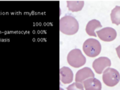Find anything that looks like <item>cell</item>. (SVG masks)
Instances as JSON below:
<instances>
[{
  "mask_svg": "<svg viewBox=\"0 0 120 90\" xmlns=\"http://www.w3.org/2000/svg\"><path fill=\"white\" fill-rule=\"evenodd\" d=\"M59 29L60 32L65 35H74L79 30L78 21L74 17L67 15V16H65L60 19Z\"/></svg>",
  "mask_w": 120,
  "mask_h": 90,
  "instance_id": "6da1fadb",
  "label": "cell"
},
{
  "mask_svg": "<svg viewBox=\"0 0 120 90\" xmlns=\"http://www.w3.org/2000/svg\"><path fill=\"white\" fill-rule=\"evenodd\" d=\"M82 50L86 56L89 57H96L101 51V45L98 41L93 38L86 40L82 46Z\"/></svg>",
  "mask_w": 120,
  "mask_h": 90,
  "instance_id": "7a4b0ae2",
  "label": "cell"
},
{
  "mask_svg": "<svg viewBox=\"0 0 120 90\" xmlns=\"http://www.w3.org/2000/svg\"><path fill=\"white\" fill-rule=\"evenodd\" d=\"M102 79L105 85L109 87H113L119 83L120 80V75L118 71L108 67L103 71Z\"/></svg>",
  "mask_w": 120,
  "mask_h": 90,
  "instance_id": "3957f363",
  "label": "cell"
},
{
  "mask_svg": "<svg viewBox=\"0 0 120 90\" xmlns=\"http://www.w3.org/2000/svg\"><path fill=\"white\" fill-rule=\"evenodd\" d=\"M68 63L74 68H80L84 65L86 62V59L82 55V52L79 49H74L71 50L68 54Z\"/></svg>",
  "mask_w": 120,
  "mask_h": 90,
  "instance_id": "277c9868",
  "label": "cell"
},
{
  "mask_svg": "<svg viewBox=\"0 0 120 90\" xmlns=\"http://www.w3.org/2000/svg\"><path fill=\"white\" fill-rule=\"evenodd\" d=\"M111 61L110 59L105 56L99 57L96 59L92 63V68L95 71V72L98 74H102L103 71L108 67H110Z\"/></svg>",
  "mask_w": 120,
  "mask_h": 90,
  "instance_id": "5b68a950",
  "label": "cell"
},
{
  "mask_svg": "<svg viewBox=\"0 0 120 90\" xmlns=\"http://www.w3.org/2000/svg\"><path fill=\"white\" fill-rule=\"evenodd\" d=\"M95 33H97V35L98 36V38L104 41H112L116 39L117 33L116 31L112 28L110 27H106L104 29H101L98 31H97Z\"/></svg>",
  "mask_w": 120,
  "mask_h": 90,
  "instance_id": "8992f818",
  "label": "cell"
},
{
  "mask_svg": "<svg viewBox=\"0 0 120 90\" xmlns=\"http://www.w3.org/2000/svg\"><path fill=\"white\" fill-rule=\"evenodd\" d=\"M90 77H95V74H94L93 71L88 67H84L83 68L79 70L77 74L76 77H75V81L82 82L85 80Z\"/></svg>",
  "mask_w": 120,
  "mask_h": 90,
  "instance_id": "52a82bcc",
  "label": "cell"
},
{
  "mask_svg": "<svg viewBox=\"0 0 120 90\" xmlns=\"http://www.w3.org/2000/svg\"><path fill=\"white\" fill-rule=\"evenodd\" d=\"M59 74H60V80L62 81V83L68 84L72 82L74 74L72 71L69 68L62 67L59 71Z\"/></svg>",
  "mask_w": 120,
  "mask_h": 90,
  "instance_id": "ba28073f",
  "label": "cell"
},
{
  "mask_svg": "<svg viewBox=\"0 0 120 90\" xmlns=\"http://www.w3.org/2000/svg\"><path fill=\"white\" fill-rule=\"evenodd\" d=\"M84 89L86 90H101V82L95 77H90L83 81Z\"/></svg>",
  "mask_w": 120,
  "mask_h": 90,
  "instance_id": "9c48e42d",
  "label": "cell"
},
{
  "mask_svg": "<svg viewBox=\"0 0 120 90\" xmlns=\"http://www.w3.org/2000/svg\"><path fill=\"white\" fill-rule=\"evenodd\" d=\"M102 26H101V22L97 20H90L87 25H86V32L90 36H93V37H96V33H95V29L98 28H101Z\"/></svg>",
  "mask_w": 120,
  "mask_h": 90,
  "instance_id": "30bf717a",
  "label": "cell"
},
{
  "mask_svg": "<svg viewBox=\"0 0 120 90\" xmlns=\"http://www.w3.org/2000/svg\"><path fill=\"white\" fill-rule=\"evenodd\" d=\"M84 4V1H82V0H69V1H67V7L70 11L77 12L82 9Z\"/></svg>",
  "mask_w": 120,
  "mask_h": 90,
  "instance_id": "8fae6325",
  "label": "cell"
},
{
  "mask_svg": "<svg viewBox=\"0 0 120 90\" xmlns=\"http://www.w3.org/2000/svg\"><path fill=\"white\" fill-rule=\"evenodd\" d=\"M111 21L113 24L119 25L120 24V7L116 6L112 10L110 14Z\"/></svg>",
  "mask_w": 120,
  "mask_h": 90,
  "instance_id": "7c38bea8",
  "label": "cell"
},
{
  "mask_svg": "<svg viewBox=\"0 0 120 90\" xmlns=\"http://www.w3.org/2000/svg\"><path fill=\"white\" fill-rule=\"evenodd\" d=\"M68 90H82L84 89L83 84L80 82H75L74 83L71 84L68 87H67Z\"/></svg>",
  "mask_w": 120,
  "mask_h": 90,
  "instance_id": "4fadbf2b",
  "label": "cell"
}]
</instances>
